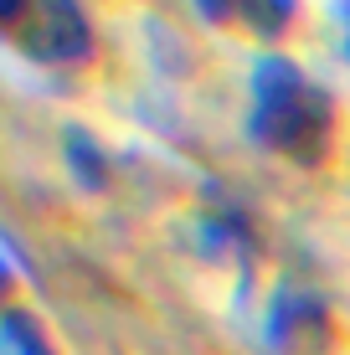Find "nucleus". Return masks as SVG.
<instances>
[{
	"mask_svg": "<svg viewBox=\"0 0 350 355\" xmlns=\"http://www.w3.org/2000/svg\"><path fill=\"white\" fill-rule=\"evenodd\" d=\"M340 10H345V16H350V0H340Z\"/></svg>",
	"mask_w": 350,
	"mask_h": 355,
	"instance_id": "nucleus-5",
	"label": "nucleus"
},
{
	"mask_svg": "<svg viewBox=\"0 0 350 355\" xmlns=\"http://www.w3.org/2000/svg\"><path fill=\"white\" fill-rule=\"evenodd\" d=\"M6 350H10V355H52V350H46V335H42V329H36L21 309L6 320Z\"/></svg>",
	"mask_w": 350,
	"mask_h": 355,
	"instance_id": "nucleus-4",
	"label": "nucleus"
},
{
	"mask_svg": "<svg viewBox=\"0 0 350 355\" xmlns=\"http://www.w3.org/2000/svg\"><path fill=\"white\" fill-rule=\"evenodd\" d=\"M247 134L263 144L268 155H279L288 165L320 170L335 160L340 150V98L324 83H315L299 62L288 57H263L247 78Z\"/></svg>",
	"mask_w": 350,
	"mask_h": 355,
	"instance_id": "nucleus-1",
	"label": "nucleus"
},
{
	"mask_svg": "<svg viewBox=\"0 0 350 355\" xmlns=\"http://www.w3.org/2000/svg\"><path fill=\"white\" fill-rule=\"evenodd\" d=\"M273 340L283 355H330L335 345V320L315 299H288L273 320Z\"/></svg>",
	"mask_w": 350,
	"mask_h": 355,
	"instance_id": "nucleus-3",
	"label": "nucleus"
},
{
	"mask_svg": "<svg viewBox=\"0 0 350 355\" xmlns=\"http://www.w3.org/2000/svg\"><path fill=\"white\" fill-rule=\"evenodd\" d=\"M0 26L10 46L31 62L72 67L93 57V26L78 0H0Z\"/></svg>",
	"mask_w": 350,
	"mask_h": 355,
	"instance_id": "nucleus-2",
	"label": "nucleus"
}]
</instances>
